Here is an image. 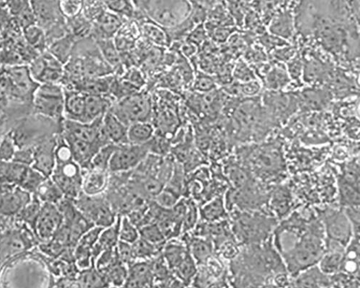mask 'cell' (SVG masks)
Returning <instances> with one entry per match:
<instances>
[{"label": "cell", "mask_w": 360, "mask_h": 288, "mask_svg": "<svg viewBox=\"0 0 360 288\" xmlns=\"http://www.w3.org/2000/svg\"><path fill=\"white\" fill-rule=\"evenodd\" d=\"M191 10L189 0H149L143 12L152 21L170 28L189 17Z\"/></svg>", "instance_id": "1"}, {"label": "cell", "mask_w": 360, "mask_h": 288, "mask_svg": "<svg viewBox=\"0 0 360 288\" xmlns=\"http://www.w3.org/2000/svg\"><path fill=\"white\" fill-rule=\"evenodd\" d=\"M110 110L128 126L136 122H150L152 114L149 97L139 92L115 101Z\"/></svg>", "instance_id": "2"}, {"label": "cell", "mask_w": 360, "mask_h": 288, "mask_svg": "<svg viewBox=\"0 0 360 288\" xmlns=\"http://www.w3.org/2000/svg\"><path fill=\"white\" fill-rule=\"evenodd\" d=\"M103 196H88L82 193L74 200V203L94 226L104 228L111 226L118 215L115 214L109 200Z\"/></svg>", "instance_id": "3"}, {"label": "cell", "mask_w": 360, "mask_h": 288, "mask_svg": "<svg viewBox=\"0 0 360 288\" xmlns=\"http://www.w3.org/2000/svg\"><path fill=\"white\" fill-rule=\"evenodd\" d=\"M51 178L64 197L74 200L82 193L83 169L74 160L56 163Z\"/></svg>", "instance_id": "4"}, {"label": "cell", "mask_w": 360, "mask_h": 288, "mask_svg": "<svg viewBox=\"0 0 360 288\" xmlns=\"http://www.w3.org/2000/svg\"><path fill=\"white\" fill-rule=\"evenodd\" d=\"M151 152L150 141L142 145L125 143L119 145L111 157L108 169L112 173H124L137 167Z\"/></svg>", "instance_id": "5"}, {"label": "cell", "mask_w": 360, "mask_h": 288, "mask_svg": "<svg viewBox=\"0 0 360 288\" xmlns=\"http://www.w3.org/2000/svg\"><path fill=\"white\" fill-rule=\"evenodd\" d=\"M261 100L274 121L287 119L299 110L298 93L267 91Z\"/></svg>", "instance_id": "6"}, {"label": "cell", "mask_w": 360, "mask_h": 288, "mask_svg": "<svg viewBox=\"0 0 360 288\" xmlns=\"http://www.w3.org/2000/svg\"><path fill=\"white\" fill-rule=\"evenodd\" d=\"M64 93L60 86L45 84L38 90L35 99L37 110L51 118H60L64 113Z\"/></svg>", "instance_id": "7"}, {"label": "cell", "mask_w": 360, "mask_h": 288, "mask_svg": "<svg viewBox=\"0 0 360 288\" xmlns=\"http://www.w3.org/2000/svg\"><path fill=\"white\" fill-rule=\"evenodd\" d=\"M64 221L63 215L57 206L42 204L36 222L35 234L43 241L51 239Z\"/></svg>", "instance_id": "8"}, {"label": "cell", "mask_w": 360, "mask_h": 288, "mask_svg": "<svg viewBox=\"0 0 360 288\" xmlns=\"http://www.w3.org/2000/svg\"><path fill=\"white\" fill-rule=\"evenodd\" d=\"M127 19L105 10L93 22L91 38L95 40L114 38Z\"/></svg>", "instance_id": "9"}, {"label": "cell", "mask_w": 360, "mask_h": 288, "mask_svg": "<svg viewBox=\"0 0 360 288\" xmlns=\"http://www.w3.org/2000/svg\"><path fill=\"white\" fill-rule=\"evenodd\" d=\"M254 73H259L267 91H282L291 81L287 68L280 62L256 66Z\"/></svg>", "instance_id": "10"}, {"label": "cell", "mask_w": 360, "mask_h": 288, "mask_svg": "<svg viewBox=\"0 0 360 288\" xmlns=\"http://www.w3.org/2000/svg\"><path fill=\"white\" fill-rule=\"evenodd\" d=\"M62 64L52 53H46L32 66L34 77L41 82L54 84L63 75Z\"/></svg>", "instance_id": "11"}, {"label": "cell", "mask_w": 360, "mask_h": 288, "mask_svg": "<svg viewBox=\"0 0 360 288\" xmlns=\"http://www.w3.org/2000/svg\"><path fill=\"white\" fill-rule=\"evenodd\" d=\"M109 173V170L93 167L83 169L82 193L88 196L104 195L110 182Z\"/></svg>", "instance_id": "12"}, {"label": "cell", "mask_w": 360, "mask_h": 288, "mask_svg": "<svg viewBox=\"0 0 360 288\" xmlns=\"http://www.w3.org/2000/svg\"><path fill=\"white\" fill-rule=\"evenodd\" d=\"M154 283L153 261H136L128 266V278L125 287H151Z\"/></svg>", "instance_id": "13"}, {"label": "cell", "mask_w": 360, "mask_h": 288, "mask_svg": "<svg viewBox=\"0 0 360 288\" xmlns=\"http://www.w3.org/2000/svg\"><path fill=\"white\" fill-rule=\"evenodd\" d=\"M63 136L71 148L74 160L83 169L91 167L93 157L102 147L97 142L85 141L66 135Z\"/></svg>", "instance_id": "14"}, {"label": "cell", "mask_w": 360, "mask_h": 288, "mask_svg": "<svg viewBox=\"0 0 360 288\" xmlns=\"http://www.w3.org/2000/svg\"><path fill=\"white\" fill-rule=\"evenodd\" d=\"M333 99L331 92L319 88H309L298 93L299 110L304 111L325 109Z\"/></svg>", "instance_id": "15"}, {"label": "cell", "mask_w": 360, "mask_h": 288, "mask_svg": "<svg viewBox=\"0 0 360 288\" xmlns=\"http://www.w3.org/2000/svg\"><path fill=\"white\" fill-rule=\"evenodd\" d=\"M56 142H47L34 149V161L32 167L46 178H51L56 166Z\"/></svg>", "instance_id": "16"}, {"label": "cell", "mask_w": 360, "mask_h": 288, "mask_svg": "<svg viewBox=\"0 0 360 288\" xmlns=\"http://www.w3.org/2000/svg\"><path fill=\"white\" fill-rule=\"evenodd\" d=\"M31 200L30 193L20 187L0 193V213L5 215L18 214Z\"/></svg>", "instance_id": "17"}, {"label": "cell", "mask_w": 360, "mask_h": 288, "mask_svg": "<svg viewBox=\"0 0 360 288\" xmlns=\"http://www.w3.org/2000/svg\"><path fill=\"white\" fill-rule=\"evenodd\" d=\"M141 34L153 45L160 47H168L171 38L166 27L149 19L146 14L139 19Z\"/></svg>", "instance_id": "18"}, {"label": "cell", "mask_w": 360, "mask_h": 288, "mask_svg": "<svg viewBox=\"0 0 360 288\" xmlns=\"http://www.w3.org/2000/svg\"><path fill=\"white\" fill-rule=\"evenodd\" d=\"M121 219V215H118L117 220L111 226L104 228L101 232L99 239L92 250L94 264L97 256L104 251L117 247L120 241Z\"/></svg>", "instance_id": "19"}, {"label": "cell", "mask_w": 360, "mask_h": 288, "mask_svg": "<svg viewBox=\"0 0 360 288\" xmlns=\"http://www.w3.org/2000/svg\"><path fill=\"white\" fill-rule=\"evenodd\" d=\"M113 104L108 95L85 93L84 123L104 117Z\"/></svg>", "instance_id": "20"}, {"label": "cell", "mask_w": 360, "mask_h": 288, "mask_svg": "<svg viewBox=\"0 0 360 288\" xmlns=\"http://www.w3.org/2000/svg\"><path fill=\"white\" fill-rule=\"evenodd\" d=\"M269 33L284 40L291 38L294 32L295 20L291 11H278L269 23Z\"/></svg>", "instance_id": "21"}, {"label": "cell", "mask_w": 360, "mask_h": 288, "mask_svg": "<svg viewBox=\"0 0 360 288\" xmlns=\"http://www.w3.org/2000/svg\"><path fill=\"white\" fill-rule=\"evenodd\" d=\"M103 127L111 143L117 145L128 143L127 138L128 126L115 117L110 109L104 115Z\"/></svg>", "instance_id": "22"}, {"label": "cell", "mask_w": 360, "mask_h": 288, "mask_svg": "<svg viewBox=\"0 0 360 288\" xmlns=\"http://www.w3.org/2000/svg\"><path fill=\"white\" fill-rule=\"evenodd\" d=\"M64 113L67 120L84 123L85 112V93L69 91L64 94Z\"/></svg>", "instance_id": "23"}, {"label": "cell", "mask_w": 360, "mask_h": 288, "mask_svg": "<svg viewBox=\"0 0 360 288\" xmlns=\"http://www.w3.org/2000/svg\"><path fill=\"white\" fill-rule=\"evenodd\" d=\"M96 45L104 59L112 68L114 73L123 74L121 54L117 49L114 38L95 40Z\"/></svg>", "instance_id": "24"}, {"label": "cell", "mask_w": 360, "mask_h": 288, "mask_svg": "<svg viewBox=\"0 0 360 288\" xmlns=\"http://www.w3.org/2000/svg\"><path fill=\"white\" fill-rule=\"evenodd\" d=\"M155 135V128L151 122L141 121L129 125L127 138L128 143L142 145L149 143Z\"/></svg>", "instance_id": "25"}, {"label": "cell", "mask_w": 360, "mask_h": 288, "mask_svg": "<svg viewBox=\"0 0 360 288\" xmlns=\"http://www.w3.org/2000/svg\"><path fill=\"white\" fill-rule=\"evenodd\" d=\"M41 204H58L64 197L63 193L52 180L47 178L38 187L34 194Z\"/></svg>", "instance_id": "26"}, {"label": "cell", "mask_w": 360, "mask_h": 288, "mask_svg": "<svg viewBox=\"0 0 360 288\" xmlns=\"http://www.w3.org/2000/svg\"><path fill=\"white\" fill-rule=\"evenodd\" d=\"M32 6L38 19L47 23L55 21L62 14L58 0H32Z\"/></svg>", "instance_id": "27"}, {"label": "cell", "mask_w": 360, "mask_h": 288, "mask_svg": "<svg viewBox=\"0 0 360 288\" xmlns=\"http://www.w3.org/2000/svg\"><path fill=\"white\" fill-rule=\"evenodd\" d=\"M163 248V256L172 272L176 269L189 251L187 250L183 244L173 240L167 244L165 243Z\"/></svg>", "instance_id": "28"}, {"label": "cell", "mask_w": 360, "mask_h": 288, "mask_svg": "<svg viewBox=\"0 0 360 288\" xmlns=\"http://www.w3.org/2000/svg\"><path fill=\"white\" fill-rule=\"evenodd\" d=\"M106 10L127 20L135 18L137 10L132 0H100Z\"/></svg>", "instance_id": "29"}, {"label": "cell", "mask_w": 360, "mask_h": 288, "mask_svg": "<svg viewBox=\"0 0 360 288\" xmlns=\"http://www.w3.org/2000/svg\"><path fill=\"white\" fill-rule=\"evenodd\" d=\"M164 245L153 244L139 237L132 243L135 261H147L153 259L162 252Z\"/></svg>", "instance_id": "30"}, {"label": "cell", "mask_w": 360, "mask_h": 288, "mask_svg": "<svg viewBox=\"0 0 360 288\" xmlns=\"http://www.w3.org/2000/svg\"><path fill=\"white\" fill-rule=\"evenodd\" d=\"M77 280L79 287H108L103 274L97 269L95 265L80 270Z\"/></svg>", "instance_id": "31"}, {"label": "cell", "mask_w": 360, "mask_h": 288, "mask_svg": "<svg viewBox=\"0 0 360 288\" xmlns=\"http://www.w3.org/2000/svg\"><path fill=\"white\" fill-rule=\"evenodd\" d=\"M173 272L176 274V278L184 283V285L192 281L196 275L197 268L196 262L189 251Z\"/></svg>", "instance_id": "32"}, {"label": "cell", "mask_w": 360, "mask_h": 288, "mask_svg": "<svg viewBox=\"0 0 360 288\" xmlns=\"http://www.w3.org/2000/svg\"><path fill=\"white\" fill-rule=\"evenodd\" d=\"M236 25L242 27L243 19L252 7V0H223Z\"/></svg>", "instance_id": "33"}, {"label": "cell", "mask_w": 360, "mask_h": 288, "mask_svg": "<svg viewBox=\"0 0 360 288\" xmlns=\"http://www.w3.org/2000/svg\"><path fill=\"white\" fill-rule=\"evenodd\" d=\"M109 286H124L128 278V266L121 262L102 273Z\"/></svg>", "instance_id": "34"}, {"label": "cell", "mask_w": 360, "mask_h": 288, "mask_svg": "<svg viewBox=\"0 0 360 288\" xmlns=\"http://www.w3.org/2000/svg\"><path fill=\"white\" fill-rule=\"evenodd\" d=\"M139 236L153 244L163 245L167 239L160 226L157 223L144 225L139 228Z\"/></svg>", "instance_id": "35"}, {"label": "cell", "mask_w": 360, "mask_h": 288, "mask_svg": "<svg viewBox=\"0 0 360 288\" xmlns=\"http://www.w3.org/2000/svg\"><path fill=\"white\" fill-rule=\"evenodd\" d=\"M304 80L308 83L323 80L328 74V70L324 64L318 60H310L304 65Z\"/></svg>", "instance_id": "36"}, {"label": "cell", "mask_w": 360, "mask_h": 288, "mask_svg": "<svg viewBox=\"0 0 360 288\" xmlns=\"http://www.w3.org/2000/svg\"><path fill=\"white\" fill-rule=\"evenodd\" d=\"M75 38L72 36H67L58 40L51 48V53L62 64L67 63L73 47Z\"/></svg>", "instance_id": "37"}, {"label": "cell", "mask_w": 360, "mask_h": 288, "mask_svg": "<svg viewBox=\"0 0 360 288\" xmlns=\"http://www.w3.org/2000/svg\"><path fill=\"white\" fill-rule=\"evenodd\" d=\"M41 205L40 200L34 195L31 201L18 213L21 219L29 224L34 232L36 222Z\"/></svg>", "instance_id": "38"}, {"label": "cell", "mask_w": 360, "mask_h": 288, "mask_svg": "<svg viewBox=\"0 0 360 288\" xmlns=\"http://www.w3.org/2000/svg\"><path fill=\"white\" fill-rule=\"evenodd\" d=\"M46 178L32 167H28L19 186L23 191L34 194L39 184Z\"/></svg>", "instance_id": "39"}, {"label": "cell", "mask_w": 360, "mask_h": 288, "mask_svg": "<svg viewBox=\"0 0 360 288\" xmlns=\"http://www.w3.org/2000/svg\"><path fill=\"white\" fill-rule=\"evenodd\" d=\"M121 263L117 248L108 250L101 253L95 262V266L101 273H104L114 265Z\"/></svg>", "instance_id": "40"}, {"label": "cell", "mask_w": 360, "mask_h": 288, "mask_svg": "<svg viewBox=\"0 0 360 288\" xmlns=\"http://www.w3.org/2000/svg\"><path fill=\"white\" fill-rule=\"evenodd\" d=\"M119 237L120 241L132 244L140 237L139 228L126 215H121Z\"/></svg>", "instance_id": "41"}, {"label": "cell", "mask_w": 360, "mask_h": 288, "mask_svg": "<svg viewBox=\"0 0 360 288\" xmlns=\"http://www.w3.org/2000/svg\"><path fill=\"white\" fill-rule=\"evenodd\" d=\"M58 6L62 16L71 20L82 14L84 0H58Z\"/></svg>", "instance_id": "42"}, {"label": "cell", "mask_w": 360, "mask_h": 288, "mask_svg": "<svg viewBox=\"0 0 360 288\" xmlns=\"http://www.w3.org/2000/svg\"><path fill=\"white\" fill-rule=\"evenodd\" d=\"M118 147L117 144L109 143L101 148L93 157L91 167L109 170L111 157Z\"/></svg>", "instance_id": "43"}, {"label": "cell", "mask_w": 360, "mask_h": 288, "mask_svg": "<svg viewBox=\"0 0 360 288\" xmlns=\"http://www.w3.org/2000/svg\"><path fill=\"white\" fill-rule=\"evenodd\" d=\"M189 252L195 262L202 263L205 262L211 255L212 246L207 241L196 239L192 241Z\"/></svg>", "instance_id": "44"}, {"label": "cell", "mask_w": 360, "mask_h": 288, "mask_svg": "<svg viewBox=\"0 0 360 288\" xmlns=\"http://www.w3.org/2000/svg\"><path fill=\"white\" fill-rule=\"evenodd\" d=\"M224 213L223 201L216 198L201 210V215L205 220L213 221L221 217Z\"/></svg>", "instance_id": "45"}, {"label": "cell", "mask_w": 360, "mask_h": 288, "mask_svg": "<svg viewBox=\"0 0 360 288\" xmlns=\"http://www.w3.org/2000/svg\"><path fill=\"white\" fill-rule=\"evenodd\" d=\"M233 77L240 83L248 82L252 80H256V76L254 71L248 66L247 62L240 59L233 69Z\"/></svg>", "instance_id": "46"}, {"label": "cell", "mask_w": 360, "mask_h": 288, "mask_svg": "<svg viewBox=\"0 0 360 288\" xmlns=\"http://www.w3.org/2000/svg\"><path fill=\"white\" fill-rule=\"evenodd\" d=\"M180 199V193L167 187L154 197V201L158 205L170 209L175 206Z\"/></svg>", "instance_id": "47"}, {"label": "cell", "mask_w": 360, "mask_h": 288, "mask_svg": "<svg viewBox=\"0 0 360 288\" xmlns=\"http://www.w3.org/2000/svg\"><path fill=\"white\" fill-rule=\"evenodd\" d=\"M326 282V280L322 275L320 270L314 269L304 274L297 280L298 286L302 287H319L322 286V283Z\"/></svg>", "instance_id": "48"}, {"label": "cell", "mask_w": 360, "mask_h": 288, "mask_svg": "<svg viewBox=\"0 0 360 288\" xmlns=\"http://www.w3.org/2000/svg\"><path fill=\"white\" fill-rule=\"evenodd\" d=\"M237 31V28L235 26L206 29L208 35L211 37L213 40L218 43H226Z\"/></svg>", "instance_id": "49"}, {"label": "cell", "mask_w": 360, "mask_h": 288, "mask_svg": "<svg viewBox=\"0 0 360 288\" xmlns=\"http://www.w3.org/2000/svg\"><path fill=\"white\" fill-rule=\"evenodd\" d=\"M259 42L267 52L275 50L278 47L289 45L286 40H284L272 34L265 33L259 37Z\"/></svg>", "instance_id": "50"}, {"label": "cell", "mask_w": 360, "mask_h": 288, "mask_svg": "<svg viewBox=\"0 0 360 288\" xmlns=\"http://www.w3.org/2000/svg\"><path fill=\"white\" fill-rule=\"evenodd\" d=\"M197 219V211L194 202L187 200V207L182 224V232H189L193 228L196 224Z\"/></svg>", "instance_id": "51"}, {"label": "cell", "mask_w": 360, "mask_h": 288, "mask_svg": "<svg viewBox=\"0 0 360 288\" xmlns=\"http://www.w3.org/2000/svg\"><path fill=\"white\" fill-rule=\"evenodd\" d=\"M341 254L338 252L330 253L326 255L321 263L322 272L327 274L335 272L341 265Z\"/></svg>", "instance_id": "52"}, {"label": "cell", "mask_w": 360, "mask_h": 288, "mask_svg": "<svg viewBox=\"0 0 360 288\" xmlns=\"http://www.w3.org/2000/svg\"><path fill=\"white\" fill-rule=\"evenodd\" d=\"M16 152V144L13 139L7 136L0 143V162H12Z\"/></svg>", "instance_id": "53"}, {"label": "cell", "mask_w": 360, "mask_h": 288, "mask_svg": "<svg viewBox=\"0 0 360 288\" xmlns=\"http://www.w3.org/2000/svg\"><path fill=\"white\" fill-rule=\"evenodd\" d=\"M194 88L200 93H208L215 90L216 84L211 77L200 72L196 77Z\"/></svg>", "instance_id": "54"}, {"label": "cell", "mask_w": 360, "mask_h": 288, "mask_svg": "<svg viewBox=\"0 0 360 288\" xmlns=\"http://www.w3.org/2000/svg\"><path fill=\"white\" fill-rule=\"evenodd\" d=\"M117 248L120 261L122 263L128 266L136 261L132 243L119 241Z\"/></svg>", "instance_id": "55"}, {"label": "cell", "mask_w": 360, "mask_h": 288, "mask_svg": "<svg viewBox=\"0 0 360 288\" xmlns=\"http://www.w3.org/2000/svg\"><path fill=\"white\" fill-rule=\"evenodd\" d=\"M261 84L257 80L248 82L238 83L239 94L242 95L243 97H256L261 93Z\"/></svg>", "instance_id": "56"}, {"label": "cell", "mask_w": 360, "mask_h": 288, "mask_svg": "<svg viewBox=\"0 0 360 288\" xmlns=\"http://www.w3.org/2000/svg\"><path fill=\"white\" fill-rule=\"evenodd\" d=\"M302 69H304V64H302L298 55L294 56L291 60L287 62V71L291 80L299 82Z\"/></svg>", "instance_id": "57"}, {"label": "cell", "mask_w": 360, "mask_h": 288, "mask_svg": "<svg viewBox=\"0 0 360 288\" xmlns=\"http://www.w3.org/2000/svg\"><path fill=\"white\" fill-rule=\"evenodd\" d=\"M34 161V150L23 149L16 152L12 162L25 166H32Z\"/></svg>", "instance_id": "58"}, {"label": "cell", "mask_w": 360, "mask_h": 288, "mask_svg": "<svg viewBox=\"0 0 360 288\" xmlns=\"http://www.w3.org/2000/svg\"><path fill=\"white\" fill-rule=\"evenodd\" d=\"M208 36L204 23L197 25L187 36V41H190L197 47L203 43Z\"/></svg>", "instance_id": "59"}, {"label": "cell", "mask_w": 360, "mask_h": 288, "mask_svg": "<svg viewBox=\"0 0 360 288\" xmlns=\"http://www.w3.org/2000/svg\"><path fill=\"white\" fill-rule=\"evenodd\" d=\"M272 56L277 62H288L293 59L296 54V49L289 45L283 47V49L273 50Z\"/></svg>", "instance_id": "60"}, {"label": "cell", "mask_w": 360, "mask_h": 288, "mask_svg": "<svg viewBox=\"0 0 360 288\" xmlns=\"http://www.w3.org/2000/svg\"><path fill=\"white\" fill-rule=\"evenodd\" d=\"M245 59L248 62L261 64L267 60L265 53L259 48L251 49L245 54Z\"/></svg>", "instance_id": "61"}, {"label": "cell", "mask_w": 360, "mask_h": 288, "mask_svg": "<svg viewBox=\"0 0 360 288\" xmlns=\"http://www.w3.org/2000/svg\"><path fill=\"white\" fill-rule=\"evenodd\" d=\"M41 33L38 28L33 26H29V28L25 31L26 38L32 45H36L40 40L42 37Z\"/></svg>", "instance_id": "62"}, {"label": "cell", "mask_w": 360, "mask_h": 288, "mask_svg": "<svg viewBox=\"0 0 360 288\" xmlns=\"http://www.w3.org/2000/svg\"><path fill=\"white\" fill-rule=\"evenodd\" d=\"M189 1L192 5H199L209 10L221 2V0H189Z\"/></svg>", "instance_id": "63"}, {"label": "cell", "mask_w": 360, "mask_h": 288, "mask_svg": "<svg viewBox=\"0 0 360 288\" xmlns=\"http://www.w3.org/2000/svg\"><path fill=\"white\" fill-rule=\"evenodd\" d=\"M132 1L137 11L143 12L149 0H132Z\"/></svg>", "instance_id": "64"}]
</instances>
